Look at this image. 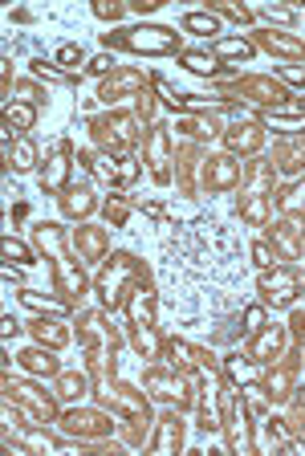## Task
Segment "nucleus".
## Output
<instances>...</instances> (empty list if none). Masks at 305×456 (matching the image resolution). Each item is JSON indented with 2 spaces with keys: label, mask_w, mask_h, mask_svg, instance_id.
I'll return each mask as SVG.
<instances>
[{
  "label": "nucleus",
  "mask_w": 305,
  "mask_h": 456,
  "mask_svg": "<svg viewBox=\"0 0 305 456\" xmlns=\"http://www.w3.org/2000/svg\"><path fill=\"white\" fill-rule=\"evenodd\" d=\"M179 444V420H163L159 424V440H155L151 448L155 453H167V448H175Z\"/></svg>",
  "instance_id": "dca6fc26"
},
{
  "label": "nucleus",
  "mask_w": 305,
  "mask_h": 456,
  "mask_svg": "<svg viewBox=\"0 0 305 456\" xmlns=\"http://www.w3.org/2000/svg\"><path fill=\"white\" fill-rule=\"evenodd\" d=\"M131 318H135V326H151V294H143V290L131 294Z\"/></svg>",
  "instance_id": "4468645a"
},
{
  "label": "nucleus",
  "mask_w": 305,
  "mask_h": 456,
  "mask_svg": "<svg viewBox=\"0 0 305 456\" xmlns=\"http://www.w3.org/2000/svg\"><path fill=\"white\" fill-rule=\"evenodd\" d=\"M66 171H70V143H62L57 155L49 159V167H45V175H41V188H45V192H57L62 179H66Z\"/></svg>",
  "instance_id": "39448f33"
},
{
  "label": "nucleus",
  "mask_w": 305,
  "mask_h": 456,
  "mask_svg": "<svg viewBox=\"0 0 305 456\" xmlns=\"http://www.w3.org/2000/svg\"><path fill=\"white\" fill-rule=\"evenodd\" d=\"M139 175V167H135V159H127V155H118L114 159V183H131Z\"/></svg>",
  "instance_id": "bb28decb"
},
{
  "label": "nucleus",
  "mask_w": 305,
  "mask_h": 456,
  "mask_svg": "<svg viewBox=\"0 0 305 456\" xmlns=\"http://www.w3.org/2000/svg\"><path fill=\"white\" fill-rule=\"evenodd\" d=\"M139 86H143V81H139L135 74H122V77H114V81H106V86H102V98H106V102H114L118 94H127V90H139Z\"/></svg>",
  "instance_id": "a211bd4d"
},
{
  "label": "nucleus",
  "mask_w": 305,
  "mask_h": 456,
  "mask_svg": "<svg viewBox=\"0 0 305 456\" xmlns=\"http://www.w3.org/2000/svg\"><path fill=\"white\" fill-rule=\"evenodd\" d=\"M98 135L102 139H110V143H135V118H127V114H114L106 127H98Z\"/></svg>",
  "instance_id": "0eeeda50"
},
{
  "label": "nucleus",
  "mask_w": 305,
  "mask_h": 456,
  "mask_svg": "<svg viewBox=\"0 0 305 456\" xmlns=\"http://www.w3.org/2000/svg\"><path fill=\"white\" fill-rule=\"evenodd\" d=\"M216 53H220V58H252V45H248V41H220Z\"/></svg>",
  "instance_id": "c85d7f7f"
},
{
  "label": "nucleus",
  "mask_w": 305,
  "mask_h": 456,
  "mask_svg": "<svg viewBox=\"0 0 305 456\" xmlns=\"http://www.w3.org/2000/svg\"><path fill=\"white\" fill-rule=\"evenodd\" d=\"M98 16H118V4H98Z\"/></svg>",
  "instance_id": "a19ab883"
},
{
  "label": "nucleus",
  "mask_w": 305,
  "mask_h": 456,
  "mask_svg": "<svg viewBox=\"0 0 305 456\" xmlns=\"http://www.w3.org/2000/svg\"><path fill=\"white\" fill-rule=\"evenodd\" d=\"M66 428H70V432H85V436H98V432L110 428V420H102L98 411H70V416H66Z\"/></svg>",
  "instance_id": "423d86ee"
},
{
  "label": "nucleus",
  "mask_w": 305,
  "mask_h": 456,
  "mask_svg": "<svg viewBox=\"0 0 305 456\" xmlns=\"http://www.w3.org/2000/svg\"><path fill=\"white\" fill-rule=\"evenodd\" d=\"M106 45H127V49H139V53H171V49H175V33H167V29L106 33Z\"/></svg>",
  "instance_id": "f257e3e1"
},
{
  "label": "nucleus",
  "mask_w": 305,
  "mask_h": 456,
  "mask_svg": "<svg viewBox=\"0 0 305 456\" xmlns=\"http://www.w3.org/2000/svg\"><path fill=\"white\" fill-rule=\"evenodd\" d=\"M147 391L159 395V399H167V403H171V399H175V403H183V399H187L183 379H179V375H163V371H151V375H147Z\"/></svg>",
  "instance_id": "20e7f679"
},
{
  "label": "nucleus",
  "mask_w": 305,
  "mask_h": 456,
  "mask_svg": "<svg viewBox=\"0 0 305 456\" xmlns=\"http://www.w3.org/2000/svg\"><path fill=\"white\" fill-rule=\"evenodd\" d=\"M200 416H204V428L212 432V428H224L220 424V399H216V379L208 375L204 379V403H200Z\"/></svg>",
  "instance_id": "6e6552de"
},
{
  "label": "nucleus",
  "mask_w": 305,
  "mask_h": 456,
  "mask_svg": "<svg viewBox=\"0 0 305 456\" xmlns=\"http://www.w3.org/2000/svg\"><path fill=\"white\" fill-rule=\"evenodd\" d=\"M261 41H265L269 49H281V53H297V58L305 53V45H297V41H289V37H281V33H261Z\"/></svg>",
  "instance_id": "4be33fe9"
},
{
  "label": "nucleus",
  "mask_w": 305,
  "mask_h": 456,
  "mask_svg": "<svg viewBox=\"0 0 305 456\" xmlns=\"http://www.w3.org/2000/svg\"><path fill=\"white\" fill-rule=\"evenodd\" d=\"M252 257H256V265H265V269H269V265L277 261V253H273L269 244H252Z\"/></svg>",
  "instance_id": "e433bc0d"
},
{
  "label": "nucleus",
  "mask_w": 305,
  "mask_h": 456,
  "mask_svg": "<svg viewBox=\"0 0 305 456\" xmlns=\"http://www.w3.org/2000/svg\"><path fill=\"white\" fill-rule=\"evenodd\" d=\"M4 118H8V127L29 131V127H33V106H8V110H4Z\"/></svg>",
  "instance_id": "5701e85b"
},
{
  "label": "nucleus",
  "mask_w": 305,
  "mask_h": 456,
  "mask_svg": "<svg viewBox=\"0 0 305 456\" xmlns=\"http://www.w3.org/2000/svg\"><path fill=\"white\" fill-rule=\"evenodd\" d=\"M33 334H37V342H45V346H62V342L70 338L57 322H37V326H33Z\"/></svg>",
  "instance_id": "2eb2a0df"
},
{
  "label": "nucleus",
  "mask_w": 305,
  "mask_h": 456,
  "mask_svg": "<svg viewBox=\"0 0 305 456\" xmlns=\"http://www.w3.org/2000/svg\"><path fill=\"white\" fill-rule=\"evenodd\" d=\"M4 257L16 261V265H33V253H29L21 240H12V236H4Z\"/></svg>",
  "instance_id": "b1692460"
},
{
  "label": "nucleus",
  "mask_w": 305,
  "mask_h": 456,
  "mask_svg": "<svg viewBox=\"0 0 305 456\" xmlns=\"http://www.w3.org/2000/svg\"><path fill=\"white\" fill-rule=\"evenodd\" d=\"M167 355H171V363H179V367H204V363H208L204 351H191V346H183V342H167Z\"/></svg>",
  "instance_id": "9d476101"
},
{
  "label": "nucleus",
  "mask_w": 305,
  "mask_h": 456,
  "mask_svg": "<svg viewBox=\"0 0 305 456\" xmlns=\"http://www.w3.org/2000/svg\"><path fill=\"white\" fill-rule=\"evenodd\" d=\"M240 212H244V220H265V196H252Z\"/></svg>",
  "instance_id": "7c9ffc66"
},
{
  "label": "nucleus",
  "mask_w": 305,
  "mask_h": 456,
  "mask_svg": "<svg viewBox=\"0 0 305 456\" xmlns=\"http://www.w3.org/2000/svg\"><path fill=\"white\" fill-rule=\"evenodd\" d=\"M127 273H135V257L118 253V257L110 261V269L102 273V286H98V290H102V298H106V305H114L118 298H122V294H118V286H122V277H127Z\"/></svg>",
  "instance_id": "f03ea898"
},
{
  "label": "nucleus",
  "mask_w": 305,
  "mask_h": 456,
  "mask_svg": "<svg viewBox=\"0 0 305 456\" xmlns=\"http://www.w3.org/2000/svg\"><path fill=\"white\" fill-rule=\"evenodd\" d=\"M183 66H187L191 74H212V70H216V58H208V53H187Z\"/></svg>",
  "instance_id": "393cba45"
},
{
  "label": "nucleus",
  "mask_w": 305,
  "mask_h": 456,
  "mask_svg": "<svg viewBox=\"0 0 305 456\" xmlns=\"http://www.w3.org/2000/svg\"><path fill=\"white\" fill-rule=\"evenodd\" d=\"M81 391H85V379H77V375H66V379H62V395L74 399V395H81Z\"/></svg>",
  "instance_id": "f704fd0d"
},
{
  "label": "nucleus",
  "mask_w": 305,
  "mask_h": 456,
  "mask_svg": "<svg viewBox=\"0 0 305 456\" xmlns=\"http://www.w3.org/2000/svg\"><path fill=\"white\" fill-rule=\"evenodd\" d=\"M12 391H16V399H25L37 416H53V399H49V395H41L37 387H21V383H16Z\"/></svg>",
  "instance_id": "9b49d317"
},
{
  "label": "nucleus",
  "mask_w": 305,
  "mask_h": 456,
  "mask_svg": "<svg viewBox=\"0 0 305 456\" xmlns=\"http://www.w3.org/2000/svg\"><path fill=\"white\" fill-rule=\"evenodd\" d=\"M57 62H66V66H81V49H77V45H62V49H57Z\"/></svg>",
  "instance_id": "c9c22d12"
},
{
  "label": "nucleus",
  "mask_w": 305,
  "mask_h": 456,
  "mask_svg": "<svg viewBox=\"0 0 305 456\" xmlns=\"http://www.w3.org/2000/svg\"><path fill=\"white\" fill-rule=\"evenodd\" d=\"M8 159H12V167H16V171H29V167L37 163V151H33V143H29V139H21V143L12 147Z\"/></svg>",
  "instance_id": "6ab92c4d"
},
{
  "label": "nucleus",
  "mask_w": 305,
  "mask_h": 456,
  "mask_svg": "<svg viewBox=\"0 0 305 456\" xmlns=\"http://www.w3.org/2000/svg\"><path fill=\"white\" fill-rule=\"evenodd\" d=\"M228 143L236 147V151H256V143H261V131L256 127H236L228 135Z\"/></svg>",
  "instance_id": "f3484780"
},
{
  "label": "nucleus",
  "mask_w": 305,
  "mask_h": 456,
  "mask_svg": "<svg viewBox=\"0 0 305 456\" xmlns=\"http://www.w3.org/2000/svg\"><path fill=\"white\" fill-rule=\"evenodd\" d=\"M21 367L33 371V375H53V371H57V363H53L45 351H25V355H21Z\"/></svg>",
  "instance_id": "ddd939ff"
},
{
  "label": "nucleus",
  "mask_w": 305,
  "mask_h": 456,
  "mask_svg": "<svg viewBox=\"0 0 305 456\" xmlns=\"http://www.w3.org/2000/svg\"><path fill=\"white\" fill-rule=\"evenodd\" d=\"M183 29H191V33H216L220 25H216V16H208V12H187V16H183Z\"/></svg>",
  "instance_id": "412c9836"
},
{
  "label": "nucleus",
  "mask_w": 305,
  "mask_h": 456,
  "mask_svg": "<svg viewBox=\"0 0 305 456\" xmlns=\"http://www.w3.org/2000/svg\"><path fill=\"white\" fill-rule=\"evenodd\" d=\"M277 346H281V334H277V330H269V334H261V338H256L252 355H256V359H269V355L277 351Z\"/></svg>",
  "instance_id": "cd10ccee"
},
{
  "label": "nucleus",
  "mask_w": 305,
  "mask_h": 456,
  "mask_svg": "<svg viewBox=\"0 0 305 456\" xmlns=\"http://www.w3.org/2000/svg\"><path fill=\"white\" fill-rule=\"evenodd\" d=\"M90 208H94V200H90L85 188H74V192L66 196V212H70V216H85Z\"/></svg>",
  "instance_id": "aec40b11"
},
{
  "label": "nucleus",
  "mask_w": 305,
  "mask_h": 456,
  "mask_svg": "<svg viewBox=\"0 0 305 456\" xmlns=\"http://www.w3.org/2000/svg\"><path fill=\"white\" fill-rule=\"evenodd\" d=\"M261 290L269 294V302H273V305H289V302H293V290H297V281H293V273L277 269V273H269V277L261 281Z\"/></svg>",
  "instance_id": "7ed1b4c3"
},
{
  "label": "nucleus",
  "mask_w": 305,
  "mask_h": 456,
  "mask_svg": "<svg viewBox=\"0 0 305 456\" xmlns=\"http://www.w3.org/2000/svg\"><path fill=\"white\" fill-rule=\"evenodd\" d=\"M232 448H236V453H248V444H252V440H248V416H244V407H240V403H232Z\"/></svg>",
  "instance_id": "1a4fd4ad"
},
{
  "label": "nucleus",
  "mask_w": 305,
  "mask_h": 456,
  "mask_svg": "<svg viewBox=\"0 0 305 456\" xmlns=\"http://www.w3.org/2000/svg\"><path fill=\"white\" fill-rule=\"evenodd\" d=\"M269 391H273V399H285V395H289V375L281 371V375L273 379V387H269Z\"/></svg>",
  "instance_id": "4c0bfd02"
},
{
  "label": "nucleus",
  "mask_w": 305,
  "mask_h": 456,
  "mask_svg": "<svg viewBox=\"0 0 305 456\" xmlns=\"http://www.w3.org/2000/svg\"><path fill=\"white\" fill-rule=\"evenodd\" d=\"M281 77H285V81H297V86H305V70H281Z\"/></svg>",
  "instance_id": "ea45409f"
},
{
  "label": "nucleus",
  "mask_w": 305,
  "mask_h": 456,
  "mask_svg": "<svg viewBox=\"0 0 305 456\" xmlns=\"http://www.w3.org/2000/svg\"><path fill=\"white\" fill-rule=\"evenodd\" d=\"M228 375H232V379H240V383H248V379H252V367H248V363H240V359H228Z\"/></svg>",
  "instance_id": "473e14b6"
},
{
  "label": "nucleus",
  "mask_w": 305,
  "mask_h": 456,
  "mask_svg": "<svg viewBox=\"0 0 305 456\" xmlns=\"http://www.w3.org/2000/svg\"><path fill=\"white\" fill-rule=\"evenodd\" d=\"M248 94H256V102H273V98H285V94H281V86H273V81H248Z\"/></svg>",
  "instance_id": "a878e982"
},
{
  "label": "nucleus",
  "mask_w": 305,
  "mask_h": 456,
  "mask_svg": "<svg viewBox=\"0 0 305 456\" xmlns=\"http://www.w3.org/2000/svg\"><path fill=\"white\" fill-rule=\"evenodd\" d=\"M236 175H240V167H236L232 159H216L212 171H208V183H212V188H232Z\"/></svg>",
  "instance_id": "f8f14e48"
},
{
  "label": "nucleus",
  "mask_w": 305,
  "mask_h": 456,
  "mask_svg": "<svg viewBox=\"0 0 305 456\" xmlns=\"http://www.w3.org/2000/svg\"><path fill=\"white\" fill-rule=\"evenodd\" d=\"M33 74L49 77V81H70V74H62V70H53V66H45V62H37V66H33Z\"/></svg>",
  "instance_id": "72a5a7b5"
},
{
  "label": "nucleus",
  "mask_w": 305,
  "mask_h": 456,
  "mask_svg": "<svg viewBox=\"0 0 305 456\" xmlns=\"http://www.w3.org/2000/svg\"><path fill=\"white\" fill-rule=\"evenodd\" d=\"M25 305H33V309H53V314H66V305L62 302H49V298H37V294H21Z\"/></svg>",
  "instance_id": "c756f323"
},
{
  "label": "nucleus",
  "mask_w": 305,
  "mask_h": 456,
  "mask_svg": "<svg viewBox=\"0 0 305 456\" xmlns=\"http://www.w3.org/2000/svg\"><path fill=\"white\" fill-rule=\"evenodd\" d=\"M90 70H94V74H106V70H114V58H94Z\"/></svg>",
  "instance_id": "58836bf2"
},
{
  "label": "nucleus",
  "mask_w": 305,
  "mask_h": 456,
  "mask_svg": "<svg viewBox=\"0 0 305 456\" xmlns=\"http://www.w3.org/2000/svg\"><path fill=\"white\" fill-rule=\"evenodd\" d=\"M261 322H265V309H261V305H248V309H244V330H261Z\"/></svg>",
  "instance_id": "2f4dec72"
}]
</instances>
